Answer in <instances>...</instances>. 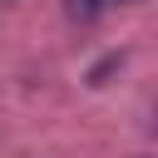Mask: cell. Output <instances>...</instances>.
<instances>
[{"mask_svg": "<svg viewBox=\"0 0 158 158\" xmlns=\"http://www.w3.org/2000/svg\"><path fill=\"white\" fill-rule=\"evenodd\" d=\"M118 5H138V0H64V15L79 20V25H89V20H99V15L118 10Z\"/></svg>", "mask_w": 158, "mask_h": 158, "instance_id": "cell-1", "label": "cell"}]
</instances>
